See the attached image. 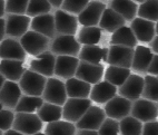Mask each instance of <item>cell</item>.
<instances>
[{
  "mask_svg": "<svg viewBox=\"0 0 158 135\" xmlns=\"http://www.w3.org/2000/svg\"><path fill=\"white\" fill-rule=\"evenodd\" d=\"M51 53L58 56L77 57L80 50V44L77 41L75 36H57L50 45Z\"/></svg>",
  "mask_w": 158,
  "mask_h": 135,
  "instance_id": "cell-6",
  "label": "cell"
},
{
  "mask_svg": "<svg viewBox=\"0 0 158 135\" xmlns=\"http://www.w3.org/2000/svg\"><path fill=\"white\" fill-rule=\"evenodd\" d=\"M91 106V101L88 98H67L62 107V117L69 123H77Z\"/></svg>",
  "mask_w": 158,
  "mask_h": 135,
  "instance_id": "cell-5",
  "label": "cell"
},
{
  "mask_svg": "<svg viewBox=\"0 0 158 135\" xmlns=\"http://www.w3.org/2000/svg\"><path fill=\"white\" fill-rule=\"evenodd\" d=\"M146 73H148L149 75H152V76H157V74H158V57H157V55H154V56H152V60H150L149 65H148V67H147Z\"/></svg>",
  "mask_w": 158,
  "mask_h": 135,
  "instance_id": "cell-44",
  "label": "cell"
},
{
  "mask_svg": "<svg viewBox=\"0 0 158 135\" xmlns=\"http://www.w3.org/2000/svg\"><path fill=\"white\" fill-rule=\"evenodd\" d=\"M21 96V89L16 82L6 81L0 89V103L3 107L11 111L16 107Z\"/></svg>",
  "mask_w": 158,
  "mask_h": 135,
  "instance_id": "cell-18",
  "label": "cell"
},
{
  "mask_svg": "<svg viewBox=\"0 0 158 135\" xmlns=\"http://www.w3.org/2000/svg\"><path fill=\"white\" fill-rule=\"evenodd\" d=\"M11 128L23 135H32L41 131L43 122L34 113H17Z\"/></svg>",
  "mask_w": 158,
  "mask_h": 135,
  "instance_id": "cell-1",
  "label": "cell"
},
{
  "mask_svg": "<svg viewBox=\"0 0 158 135\" xmlns=\"http://www.w3.org/2000/svg\"><path fill=\"white\" fill-rule=\"evenodd\" d=\"M55 30L58 36H75L78 28V20L73 15L68 14L64 10H57L54 16Z\"/></svg>",
  "mask_w": 158,
  "mask_h": 135,
  "instance_id": "cell-10",
  "label": "cell"
},
{
  "mask_svg": "<svg viewBox=\"0 0 158 135\" xmlns=\"http://www.w3.org/2000/svg\"><path fill=\"white\" fill-rule=\"evenodd\" d=\"M130 29L135 35L137 41L149 42L156 36L155 33V23L143 18H134L131 20Z\"/></svg>",
  "mask_w": 158,
  "mask_h": 135,
  "instance_id": "cell-17",
  "label": "cell"
},
{
  "mask_svg": "<svg viewBox=\"0 0 158 135\" xmlns=\"http://www.w3.org/2000/svg\"><path fill=\"white\" fill-rule=\"evenodd\" d=\"M5 26H6V20L0 18V42L2 41L5 36H6V31H5Z\"/></svg>",
  "mask_w": 158,
  "mask_h": 135,
  "instance_id": "cell-45",
  "label": "cell"
},
{
  "mask_svg": "<svg viewBox=\"0 0 158 135\" xmlns=\"http://www.w3.org/2000/svg\"><path fill=\"white\" fill-rule=\"evenodd\" d=\"M76 135H98L97 131H90V129H79Z\"/></svg>",
  "mask_w": 158,
  "mask_h": 135,
  "instance_id": "cell-47",
  "label": "cell"
},
{
  "mask_svg": "<svg viewBox=\"0 0 158 135\" xmlns=\"http://www.w3.org/2000/svg\"><path fill=\"white\" fill-rule=\"evenodd\" d=\"M15 114L10 110L0 111V129L1 131H8L11 128L14 123Z\"/></svg>",
  "mask_w": 158,
  "mask_h": 135,
  "instance_id": "cell-42",
  "label": "cell"
},
{
  "mask_svg": "<svg viewBox=\"0 0 158 135\" xmlns=\"http://www.w3.org/2000/svg\"><path fill=\"white\" fill-rule=\"evenodd\" d=\"M152 56H154V53L150 50L149 47L137 45L136 49H134L133 62L130 68H133L134 71L138 73H146Z\"/></svg>",
  "mask_w": 158,
  "mask_h": 135,
  "instance_id": "cell-25",
  "label": "cell"
},
{
  "mask_svg": "<svg viewBox=\"0 0 158 135\" xmlns=\"http://www.w3.org/2000/svg\"><path fill=\"white\" fill-rule=\"evenodd\" d=\"M110 41L113 45L125 46V47L130 48L137 46V39H136L135 35L131 31L130 27H127V26H123L116 31H114Z\"/></svg>",
  "mask_w": 158,
  "mask_h": 135,
  "instance_id": "cell-29",
  "label": "cell"
},
{
  "mask_svg": "<svg viewBox=\"0 0 158 135\" xmlns=\"http://www.w3.org/2000/svg\"><path fill=\"white\" fill-rule=\"evenodd\" d=\"M139 18L157 23L158 19V0H146L137 9Z\"/></svg>",
  "mask_w": 158,
  "mask_h": 135,
  "instance_id": "cell-36",
  "label": "cell"
},
{
  "mask_svg": "<svg viewBox=\"0 0 158 135\" xmlns=\"http://www.w3.org/2000/svg\"><path fill=\"white\" fill-rule=\"evenodd\" d=\"M134 56V48L125 47V46L113 45L108 48L107 63L110 66L128 68L131 66Z\"/></svg>",
  "mask_w": 158,
  "mask_h": 135,
  "instance_id": "cell-8",
  "label": "cell"
},
{
  "mask_svg": "<svg viewBox=\"0 0 158 135\" xmlns=\"http://www.w3.org/2000/svg\"><path fill=\"white\" fill-rule=\"evenodd\" d=\"M117 93V87L111 85L108 82H98L95 84L90 89V101L96 102L98 104H104L107 103L109 99H111Z\"/></svg>",
  "mask_w": 158,
  "mask_h": 135,
  "instance_id": "cell-23",
  "label": "cell"
},
{
  "mask_svg": "<svg viewBox=\"0 0 158 135\" xmlns=\"http://www.w3.org/2000/svg\"><path fill=\"white\" fill-rule=\"evenodd\" d=\"M150 50L152 51V53H155V54H157L158 53V38H157V36H155L154 38H152V40H150Z\"/></svg>",
  "mask_w": 158,
  "mask_h": 135,
  "instance_id": "cell-46",
  "label": "cell"
},
{
  "mask_svg": "<svg viewBox=\"0 0 158 135\" xmlns=\"http://www.w3.org/2000/svg\"><path fill=\"white\" fill-rule=\"evenodd\" d=\"M79 59L73 56H58L55 62L54 74L60 78L69 79L75 77Z\"/></svg>",
  "mask_w": 158,
  "mask_h": 135,
  "instance_id": "cell-20",
  "label": "cell"
},
{
  "mask_svg": "<svg viewBox=\"0 0 158 135\" xmlns=\"http://www.w3.org/2000/svg\"><path fill=\"white\" fill-rule=\"evenodd\" d=\"M131 1H134V2H140V3H143V2H145V1H146V0H131Z\"/></svg>",
  "mask_w": 158,
  "mask_h": 135,
  "instance_id": "cell-52",
  "label": "cell"
},
{
  "mask_svg": "<svg viewBox=\"0 0 158 135\" xmlns=\"http://www.w3.org/2000/svg\"><path fill=\"white\" fill-rule=\"evenodd\" d=\"M43 101H46L47 103L62 106L67 101V93H66L65 83L61 82L58 78H52L50 77L47 79L44 88V92L41 94Z\"/></svg>",
  "mask_w": 158,
  "mask_h": 135,
  "instance_id": "cell-3",
  "label": "cell"
},
{
  "mask_svg": "<svg viewBox=\"0 0 158 135\" xmlns=\"http://www.w3.org/2000/svg\"><path fill=\"white\" fill-rule=\"evenodd\" d=\"M20 45L26 53L32 56H38L44 51L48 50L49 38L36 31L29 30L20 38Z\"/></svg>",
  "mask_w": 158,
  "mask_h": 135,
  "instance_id": "cell-4",
  "label": "cell"
},
{
  "mask_svg": "<svg viewBox=\"0 0 158 135\" xmlns=\"http://www.w3.org/2000/svg\"><path fill=\"white\" fill-rule=\"evenodd\" d=\"M6 82V79H5V77L0 74V89H1V87H2V85H3V83Z\"/></svg>",
  "mask_w": 158,
  "mask_h": 135,
  "instance_id": "cell-51",
  "label": "cell"
},
{
  "mask_svg": "<svg viewBox=\"0 0 158 135\" xmlns=\"http://www.w3.org/2000/svg\"><path fill=\"white\" fill-rule=\"evenodd\" d=\"M51 10L50 3L47 0H29L26 14L28 17H37L49 14Z\"/></svg>",
  "mask_w": 158,
  "mask_h": 135,
  "instance_id": "cell-38",
  "label": "cell"
},
{
  "mask_svg": "<svg viewBox=\"0 0 158 135\" xmlns=\"http://www.w3.org/2000/svg\"><path fill=\"white\" fill-rule=\"evenodd\" d=\"M106 5L100 1H89L87 6L78 15V23L84 27H94L99 24Z\"/></svg>",
  "mask_w": 158,
  "mask_h": 135,
  "instance_id": "cell-9",
  "label": "cell"
},
{
  "mask_svg": "<svg viewBox=\"0 0 158 135\" xmlns=\"http://www.w3.org/2000/svg\"><path fill=\"white\" fill-rule=\"evenodd\" d=\"M65 88L69 98H88V96L90 94L91 86L88 83L82 82L76 77H73V78L67 79Z\"/></svg>",
  "mask_w": 158,
  "mask_h": 135,
  "instance_id": "cell-27",
  "label": "cell"
},
{
  "mask_svg": "<svg viewBox=\"0 0 158 135\" xmlns=\"http://www.w3.org/2000/svg\"><path fill=\"white\" fill-rule=\"evenodd\" d=\"M47 1L50 3V6H54L55 8L61 7V3H62V0H47Z\"/></svg>",
  "mask_w": 158,
  "mask_h": 135,
  "instance_id": "cell-48",
  "label": "cell"
},
{
  "mask_svg": "<svg viewBox=\"0 0 158 135\" xmlns=\"http://www.w3.org/2000/svg\"><path fill=\"white\" fill-rule=\"evenodd\" d=\"M102 37V29L94 26V27H84L79 30L77 41L79 44L88 46V45H97Z\"/></svg>",
  "mask_w": 158,
  "mask_h": 135,
  "instance_id": "cell-31",
  "label": "cell"
},
{
  "mask_svg": "<svg viewBox=\"0 0 158 135\" xmlns=\"http://www.w3.org/2000/svg\"><path fill=\"white\" fill-rule=\"evenodd\" d=\"M37 116L40 118V121L46 123L59 121L62 116V107L46 102L38 108Z\"/></svg>",
  "mask_w": 158,
  "mask_h": 135,
  "instance_id": "cell-30",
  "label": "cell"
},
{
  "mask_svg": "<svg viewBox=\"0 0 158 135\" xmlns=\"http://www.w3.org/2000/svg\"><path fill=\"white\" fill-rule=\"evenodd\" d=\"M0 135H2V131L1 129H0Z\"/></svg>",
  "mask_w": 158,
  "mask_h": 135,
  "instance_id": "cell-55",
  "label": "cell"
},
{
  "mask_svg": "<svg viewBox=\"0 0 158 135\" xmlns=\"http://www.w3.org/2000/svg\"><path fill=\"white\" fill-rule=\"evenodd\" d=\"M56 57L51 51L46 50L37 56L36 59L31 60L30 71L40 74L45 77H51L54 75Z\"/></svg>",
  "mask_w": 158,
  "mask_h": 135,
  "instance_id": "cell-15",
  "label": "cell"
},
{
  "mask_svg": "<svg viewBox=\"0 0 158 135\" xmlns=\"http://www.w3.org/2000/svg\"><path fill=\"white\" fill-rule=\"evenodd\" d=\"M5 0H0V18H2L5 15Z\"/></svg>",
  "mask_w": 158,
  "mask_h": 135,
  "instance_id": "cell-49",
  "label": "cell"
},
{
  "mask_svg": "<svg viewBox=\"0 0 158 135\" xmlns=\"http://www.w3.org/2000/svg\"><path fill=\"white\" fill-rule=\"evenodd\" d=\"M29 0H7L5 3V12L9 15H25Z\"/></svg>",
  "mask_w": 158,
  "mask_h": 135,
  "instance_id": "cell-40",
  "label": "cell"
},
{
  "mask_svg": "<svg viewBox=\"0 0 158 135\" xmlns=\"http://www.w3.org/2000/svg\"><path fill=\"white\" fill-rule=\"evenodd\" d=\"M158 123L157 121L146 122L141 128V135H157Z\"/></svg>",
  "mask_w": 158,
  "mask_h": 135,
  "instance_id": "cell-43",
  "label": "cell"
},
{
  "mask_svg": "<svg viewBox=\"0 0 158 135\" xmlns=\"http://www.w3.org/2000/svg\"><path fill=\"white\" fill-rule=\"evenodd\" d=\"M32 135H46L45 133H40V132H38V133H35V134H32Z\"/></svg>",
  "mask_w": 158,
  "mask_h": 135,
  "instance_id": "cell-53",
  "label": "cell"
},
{
  "mask_svg": "<svg viewBox=\"0 0 158 135\" xmlns=\"http://www.w3.org/2000/svg\"><path fill=\"white\" fill-rule=\"evenodd\" d=\"M25 73L23 60H11V59H1L0 62V74L5 79L18 82L23 74Z\"/></svg>",
  "mask_w": 158,
  "mask_h": 135,
  "instance_id": "cell-24",
  "label": "cell"
},
{
  "mask_svg": "<svg viewBox=\"0 0 158 135\" xmlns=\"http://www.w3.org/2000/svg\"><path fill=\"white\" fill-rule=\"evenodd\" d=\"M143 123L133 116H126L119 122V132L122 135H141Z\"/></svg>",
  "mask_w": 158,
  "mask_h": 135,
  "instance_id": "cell-35",
  "label": "cell"
},
{
  "mask_svg": "<svg viewBox=\"0 0 158 135\" xmlns=\"http://www.w3.org/2000/svg\"><path fill=\"white\" fill-rule=\"evenodd\" d=\"M47 77L37 74L32 71H26L19 79V87L26 95L40 97L45 88Z\"/></svg>",
  "mask_w": 158,
  "mask_h": 135,
  "instance_id": "cell-2",
  "label": "cell"
},
{
  "mask_svg": "<svg viewBox=\"0 0 158 135\" xmlns=\"http://www.w3.org/2000/svg\"><path fill=\"white\" fill-rule=\"evenodd\" d=\"M43 98L38 96L21 95L15 107V111L16 113H35L43 105Z\"/></svg>",
  "mask_w": 158,
  "mask_h": 135,
  "instance_id": "cell-32",
  "label": "cell"
},
{
  "mask_svg": "<svg viewBox=\"0 0 158 135\" xmlns=\"http://www.w3.org/2000/svg\"><path fill=\"white\" fill-rule=\"evenodd\" d=\"M144 78L136 74H130L127 79L119 86V95L128 101H137L141 96Z\"/></svg>",
  "mask_w": 158,
  "mask_h": 135,
  "instance_id": "cell-11",
  "label": "cell"
},
{
  "mask_svg": "<svg viewBox=\"0 0 158 135\" xmlns=\"http://www.w3.org/2000/svg\"><path fill=\"white\" fill-rule=\"evenodd\" d=\"M129 75L130 69H128V68L117 67V66H110L109 65V67L106 69V73H105V81L117 87V86H120Z\"/></svg>",
  "mask_w": 158,
  "mask_h": 135,
  "instance_id": "cell-33",
  "label": "cell"
},
{
  "mask_svg": "<svg viewBox=\"0 0 158 135\" xmlns=\"http://www.w3.org/2000/svg\"><path fill=\"white\" fill-rule=\"evenodd\" d=\"M89 0H62L61 10L70 15H79L88 5Z\"/></svg>",
  "mask_w": 158,
  "mask_h": 135,
  "instance_id": "cell-39",
  "label": "cell"
},
{
  "mask_svg": "<svg viewBox=\"0 0 158 135\" xmlns=\"http://www.w3.org/2000/svg\"><path fill=\"white\" fill-rule=\"evenodd\" d=\"M130 114L136 120L144 122H152L156 121L158 114L157 102H152L148 99H137L134 104H131Z\"/></svg>",
  "mask_w": 158,
  "mask_h": 135,
  "instance_id": "cell-7",
  "label": "cell"
},
{
  "mask_svg": "<svg viewBox=\"0 0 158 135\" xmlns=\"http://www.w3.org/2000/svg\"><path fill=\"white\" fill-rule=\"evenodd\" d=\"M1 110H3V106L1 105V103H0V111H1Z\"/></svg>",
  "mask_w": 158,
  "mask_h": 135,
  "instance_id": "cell-54",
  "label": "cell"
},
{
  "mask_svg": "<svg viewBox=\"0 0 158 135\" xmlns=\"http://www.w3.org/2000/svg\"><path fill=\"white\" fill-rule=\"evenodd\" d=\"M3 135H23V134H21V133H19V132H17V131H15V129H8V131H6V133Z\"/></svg>",
  "mask_w": 158,
  "mask_h": 135,
  "instance_id": "cell-50",
  "label": "cell"
},
{
  "mask_svg": "<svg viewBox=\"0 0 158 135\" xmlns=\"http://www.w3.org/2000/svg\"><path fill=\"white\" fill-rule=\"evenodd\" d=\"M104 71L105 68L102 64L94 65L79 60L76 73H75V77L82 82L88 83V84H96L102 81V76H104Z\"/></svg>",
  "mask_w": 158,
  "mask_h": 135,
  "instance_id": "cell-12",
  "label": "cell"
},
{
  "mask_svg": "<svg viewBox=\"0 0 158 135\" xmlns=\"http://www.w3.org/2000/svg\"><path fill=\"white\" fill-rule=\"evenodd\" d=\"M126 20L118 15L113 9L106 8L102 15V18L99 20V28L104 29L107 33H114L120 27L125 26Z\"/></svg>",
  "mask_w": 158,
  "mask_h": 135,
  "instance_id": "cell-26",
  "label": "cell"
},
{
  "mask_svg": "<svg viewBox=\"0 0 158 135\" xmlns=\"http://www.w3.org/2000/svg\"><path fill=\"white\" fill-rule=\"evenodd\" d=\"M157 86H158L157 76L147 75L144 79V86H143V92H141L143 98L148 99V101H152V102H157L158 99Z\"/></svg>",
  "mask_w": 158,
  "mask_h": 135,
  "instance_id": "cell-37",
  "label": "cell"
},
{
  "mask_svg": "<svg viewBox=\"0 0 158 135\" xmlns=\"http://www.w3.org/2000/svg\"><path fill=\"white\" fill-rule=\"evenodd\" d=\"M26 57V51L17 40L3 39L0 42V58L11 59V60H23Z\"/></svg>",
  "mask_w": 158,
  "mask_h": 135,
  "instance_id": "cell-22",
  "label": "cell"
},
{
  "mask_svg": "<svg viewBox=\"0 0 158 135\" xmlns=\"http://www.w3.org/2000/svg\"><path fill=\"white\" fill-rule=\"evenodd\" d=\"M30 27L32 29V31H36L38 34L44 35L47 38H52L56 35L55 19L54 16L50 14L34 17V19L30 21Z\"/></svg>",
  "mask_w": 158,
  "mask_h": 135,
  "instance_id": "cell-21",
  "label": "cell"
},
{
  "mask_svg": "<svg viewBox=\"0 0 158 135\" xmlns=\"http://www.w3.org/2000/svg\"><path fill=\"white\" fill-rule=\"evenodd\" d=\"M130 108H131L130 101L124 98L122 96H114L113 98L106 103L104 112L109 118L119 121L126 116H129Z\"/></svg>",
  "mask_w": 158,
  "mask_h": 135,
  "instance_id": "cell-13",
  "label": "cell"
},
{
  "mask_svg": "<svg viewBox=\"0 0 158 135\" xmlns=\"http://www.w3.org/2000/svg\"><path fill=\"white\" fill-rule=\"evenodd\" d=\"M106 118L102 108H99L98 106H89L85 114L81 116V118L76 123L75 126L78 129H90V131H97L99 126L102 125L104 120Z\"/></svg>",
  "mask_w": 158,
  "mask_h": 135,
  "instance_id": "cell-14",
  "label": "cell"
},
{
  "mask_svg": "<svg viewBox=\"0 0 158 135\" xmlns=\"http://www.w3.org/2000/svg\"><path fill=\"white\" fill-rule=\"evenodd\" d=\"M79 60L89 63L94 65H102V63L107 62L108 48L99 47L97 45L84 46L79 50Z\"/></svg>",
  "mask_w": 158,
  "mask_h": 135,
  "instance_id": "cell-19",
  "label": "cell"
},
{
  "mask_svg": "<svg viewBox=\"0 0 158 135\" xmlns=\"http://www.w3.org/2000/svg\"><path fill=\"white\" fill-rule=\"evenodd\" d=\"M97 133L98 135H118L119 122L113 118L106 117L97 129Z\"/></svg>",
  "mask_w": 158,
  "mask_h": 135,
  "instance_id": "cell-41",
  "label": "cell"
},
{
  "mask_svg": "<svg viewBox=\"0 0 158 135\" xmlns=\"http://www.w3.org/2000/svg\"><path fill=\"white\" fill-rule=\"evenodd\" d=\"M5 31L9 37H21L28 31L30 18L26 15H9L6 18Z\"/></svg>",
  "mask_w": 158,
  "mask_h": 135,
  "instance_id": "cell-16",
  "label": "cell"
},
{
  "mask_svg": "<svg viewBox=\"0 0 158 135\" xmlns=\"http://www.w3.org/2000/svg\"><path fill=\"white\" fill-rule=\"evenodd\" d=\"M46 135H75L76 134V126L73 123L67 121H56L47 124L45 129Z\"/></svg>",
  "mask_w": 158,
  "mask_h": 135,
  "instance_id": "cell-34",
  "label": "cell"
},
{
  "mask_svg": "<svg viewBox=\"0 0 158 135\" xmlns=\"http://www.w3.org/2000/svg\"><path fill=\"white\" fill-rule=\"evenodd\" d=\"M110 9L120 15L126 21H131L136 17L138 6L131 0H111Z\"/></svg>",
  "mask_w": 158,
  "mask_h": 135,
  "instance_id": "cell-28",
  "label": "cell"
}]
</instances>
